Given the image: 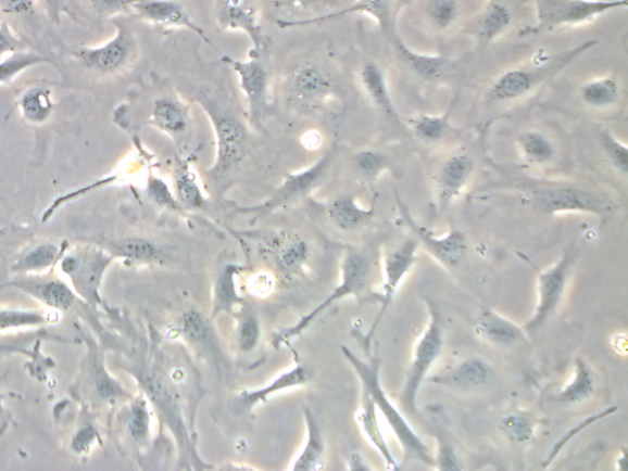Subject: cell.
I'll list each match as a JSON object with an SVG mask.
<instances>
[{
  "instance_id": "obj_39",
  "label": "cell",
  "mask_w": 628,
  "mask_h": 471,
  "mask_svg": "<svg viewBox=\"0 0 628 471\" xmlns=\"http://www.w3.org/2000/svg\"><path fill=\"white\" fill-rule=\"evenodd\" d=\"M414 135L427 144H437L450 133V115L428 116L424 115L409 120Z\"/></svg>"
},
{
  "instance_id": "obj_5",
  "label": "cell",
  "mask_w": 628,
  "mask_h": 471,
  "mask_svg": "<svg viewBox=\"0 0 628 471\" xmlns=\"http://www.w3.org/2000/svg\"><path fill=\"white\" fill-rule=\"evenodd\" d=\"M428 309V322L424 333L416 342L413 360L409 366L401 402L409 413H417V394L426 375L442 354L444 346L443 319L439 309L430 301L426 303Z\"/></svg>"
},
{
  "instance_id": "obj_10",
  "label": "cell",
  "mask_w": 628,
  "mask_h": 471,
  "mask_svg": "<svg viewBox=\"0 0 628 471\" xmlns=\"http://www.w3.org/2000/svg\"><path fill=\"white\" fill-rule=\"evenodd\" d=\"M224 63L236 74L249 106L250 116L256 127L269 107L271 75L263 61V53L251 52L247 60H236L225 55Z\"/></svg>"
},
{
  "instance_id": "obj_13",
  "label": "cell",
  "mask_w": 628,
  "mask_h": 471,
  "mask_svg": "<svg viewBox=\"0 0 628 471\" xmlns=\"http://www.w3.org/2000/svg\"><path fill=\"white\" fill-rule=\"evenodd\" d=\"M116 27L117 33L109 42L75 53L85 68L99 74H116L127 67L136 55L137 42L127 25L117 23Z\"/></svg>"
},
{
  "instance_id": "obj_41",
  "label": "cell",
  "mask_w": 628,
  "mask_h": 471,
  "mask_svg": "<svg viewBox=\"0 0 628 471\" xmlns=\"http://www.w3.org/2000/svg\"><path fill=\"white\" fill-rule=\"evenodd\" d=\"M340 0H274L275 8L292 15H307L319 17L337 11Z\"/></svg>"
},
{
  "instance_id": "obj_1",
  "label": "cell",
  "mask_w": 628,
  "mask_h": 471,
  "mask_svg": "<svg viewBox=\"0 0 628 471\" xmlns=\"http://www.w3.org/2000/svg\"><path fill=\"white\" fill-rule=\"evenodd\" d=\"M341 353L356 372L361 384H363L364 392L374 400L377 410L384 413L388 425L393 430L399 444L404 449L405 458L415 459L432 467L435 460L430 449L409 425L403 413L387 397L382 383H380V361L378 357L374 356L368 361H364L347 346H341Z\"/></svg>"
},
{
  "instance_id": "obj_60",
  "label": "cell",
  "mask_w": 628,
  "mask_h": 471,
  "mask_svg": "<svg viewBox=\"0 0 628 471\" xmlns=\"http://www.w3.org/2000/svg\"><path fill=\"white\" fill-rule=\"evenodd\" d=\"M41 3L53 23H60L62 14L68 8V0H41Z\"/></svg>"
},
{
  "instance_id": "obj_4",
  "label": "cell",
  "mask_w": 628,
  "mask_h": 471,
  "mask_svg": "<svg viewBox=\"0 0 628 471\" xmlns=\"http://www.w3.org/2000/svg\"><path fill=\"white\" fill-rule=\"evenodd\" d=\"M598 41H587L551 59V62L539 67H520L510 69L494 79L488 89L487 99L491 103L515 101L528 96L541 82L553 78L558 72L576 61L577 56L591 50Z\"/></svg>"
},
{
  "instance_id": "obj_51",
  "label": "cell",
  "mask_w": 628,
  "mask_h": 471,
  "mask_svg": "<svg viewBox=\"0 0 628 471\" xmlns=\"http://www.w3.org/2000/svg\"><path fill=\"white\" fill-rule=\"evenodd\" d=\"M601 143L607 163L623 177L628 175V149L620 139H617L611 130H604Z\"/></svg>"
},
{
  "instance_id": "obj_19",
  "label": "cell",
  "mask_w": 628,
  "mask_h": 471,
  "mask_svg": "<svg viewBox=\"0 0 628 471\" xmlns=\"http://www.w3.org/2000/svg\"><path fill=\"white\" fill-rule=\"evenodd\" d=\"M150 126L156 128L175 140V143L183 141L189 135L192 126L189 107L183 100L164 97L152 103Z\"/></svg>"
},
{
  "instance_id": "obj_21",
  "label": "cell",
  "mask_w": 628,
  "mask_h": 471,
  "mask_svg": "<svg viewBox=\"0 0 628 471\" xmlns=\"http://www.w3.org/2000/svg\"><path fill=\"white\" fill-rule=\"evenodd\" d=\"M475 333L482 341L500 347H512L528 341L525 329L494 313L491 308L481 310L477 326H475Z\"/></svg>"
},
{
  "instance_id": "obj_23",
  "label": "cell",
  "mask_w": 628,
  "mask_h": 471,
  "mask_svg": "<svg viewBox=\"0 0 628 471\" xmlns=\"http://www.w3.org/2000/svg\"><path fill=\"white\" fill-rule=\"evenodd\" d=\"M311 380V372L306 365L298 362L290 371L284 372L264 387L259 390H242L239 393V400L246 408L252 409L268 402L274 394L297 387H303Z\"/></svg>"
},
{
  "instance_id": "obj_59",
  "label": "cell",
  "mask_w": 628,
  "mask_h": 471,
  "mask_svg": "<svg viewBox=\"0 0 628 471\" xmlns=\"http://www.w3.org/2000/svg\"><path fill=\"white\" fill-rule=\"evenodd\" d=\"M25 43L7 24L0 25V59L8 53L24 51Z\"/></svg>"
},
{
  "instance_id": "obj_14",
  "label": "cell",
  "mask_w": 628,
  "mask_h": 471,
  "mask_svg": "<svg viewBox=\"0 0 628 471\" xmlns=\"http://www.w3.org/2000/svg\"><path fill=\"white\" fill-rule=\"evenodd\" d=\"M397 204L401 219L415 234L418 244H423L428 253L445 268H459L466 251H468V241H466L465 234L460 230H453L443 236V238H437L431 230H428L413 218L411 212H409L406 205L399 196H397Z\"/></svg>"
},
{
  "instance_id": "obj_9",
  "label": "cell",
  "mask_w": 628,
  "mask_h": 471,
  "mask_svg": "<svg viewBox=\"0 0 628 471\" xmlns=\"http://www.w3.org/2000/svg\"><path fill=\"white\" fill-rule=\"evenodd\" d=\"M141 387L148 399L154 405L159 416L166 423L177 441L179 450L190 459L201 461L196 454L193 440L190 437L187 423L184 418L183 405L177 393L169 387L167 382L158 373L148 371L141 374Z\"/></svg>"
},
{
  "instance_id": "obj_8",
  "label": "cell",
  "mask_w": 628,
  "mask_h": 471,
  "mask_svg": "<svg viewBox=\"0 0 628 471\" xmlns=\"http://www.w3.org/2000/svg\"><path fill=\"white\" fill-rule=\"evenodd\" d=\"M577 257L578 253L574 249H568L554 266L539 271L536 310L528 322L523 326L527 335L537 334L557 313Z\"/></svg>"
},
{
  "instance_id": "obj_6",
  "label": "cell",
  "mask_w": 628,
  "mask_h": 471,
  "mask_svg": "<svg viewBox=\"0 0 628 471\" xmlns=\"http://www.w3.org/2000/svg\"><path fill=\"white\" fill-rule=\"evenodd\" d=\"M537 24L523 34L538 35L566 25L593 21L594 17L626 8L627 0H535Z\"/></svg>"
},
{
  "instance_id": "obj_44",
  "label": "cell",
  "mask_w": 628,
  "mask_h": 471,
  "mask_svg": "<svg viewBox=\"0 0 628 471\" xmlns=\"http://www.w3.org/2000/svg\"><path fill=\"white\" fill-rule=\"evenodd\" d=\"M261 323L259 317L249 307H243L237 324V345L242 353L249 354L259 346L261 339Z\"/></svg>"
},
{
  "instance_id": "obj_49",
  "label": "cell",
  "mask_w": 628,
  "mask_h": 471,
  "mask_svg": "<svg viewBox=\"0 0 628 471\" xmlns=\"http://www.w3.org/2000/svg\"><path fill=\"white\" fill-rule=\"evenodd\" d=\"M512 23V15L508 9L502 4L493 3L485 13L481 22V34L485 40L498 39L507 30Z\"/></svg>"
},
{
  "instance_id": "obj_12",
  "label": "cell",
  "mask_w": 628,
  "mask_h": 471,
  "mask_svg": "<svg viewBox=\"0 0 628 471\" xmlns=\"http://www.w3.org/2000/svg\"><path fill=\"white\" fill-rule=\"evenodd\" d=\"M418 246H420V244H418V241L415 238L407 239L399 244V246H397L393 251H390L386 256L385 282L382 291H380L378 296L379 310L373 324L369 327L368 333L364 339V346L367 353L370 347V342H373L380 322H382L389 306L392 305V301L399 285H401V282L407 276V272L412 270L416 262V252Z\"/></svg>"
},
{
  "instance_id": "obj_7",
  "label": "cell",
  "mask_w": 628,
  "mask_h": 471,
  "mask_svg": "<svg viewBox=\"0 0 628 471\" xmlns=\"http://www.w3.org/2000/svg\"><path fill=\"white\" fill-rule=\"evenodd\" d=\"M331 163L332 155L328 153L301 171L285 175L282 182L268 200L259 205L241 206V208L236 209L237 213L251 215L254 220H260L266 215L302 200L326 180Z\"/></svg>"
},
{
  "instance_id": "obj_26",
  "label": "cell",
  "mask_w": 628,
  "mask_h": 471,
  "mask_svg": "<svg viewBox=\"0 0 628 471\" xmlns=\"http://www.w3.org/2000/svg\"><path fill=\"white\" fill-rule=\"evenodd\" d=\"M330 222L341 231H354L374 218V208H364L354 195L340 194L327 205Z\"/></svg>"
},
{
  "instance_id": "obj_2",
  "label": "cell",
  "mask_w": 628,
  "mask_h": 471,
  "mask_svg": "<svg viewBox=\"0 0 628 471\" xmlns=\"http://www.w3.org/2000/svg\"><path fill=\"white\" fill-rule=\"evenodd\" d=\"M199 103L211 119L215 135V160L208 176L213 182L221 183L239 169L249 154V129L221 103L209 99Z\"/></svg>"
},
{
  "instance_id": "obj_33",
  "label": "cell",
  "mask_w": 628,
  "mask_h": 471,
  "mask_svg": "<svg viewBox=\"0 0 628 471\" xmlns=\"http://www.w3.org/2000/svg\"><path fill=\"white\" fill-rule=\"evenodd\" d=\"M112 256L97 253L89 260H81L76 257H66L62 263V268L66 275L78 277L85 289L93 292L100 284L104 269L108 268Z\"/></svg>"
},
{
  "instance_id": "obj_30",
  "label": "cell",
  "mask_w": 628,
  "mask_h": 471,
  "mask_svg": "<svg viewBox=\"0 0 628 471\" xmlns=\"http://www.w3.org/2000/svg\"><path fill=\"white\" fill-rule=\"evenodd\" d=\"M596 383L592 367L582 357H576L573 379L557 394L561 404H580L591 399L595 393Z\"/></svg>"
},
{
  "instance_id": "obj_61",
  "label": "cell",
  "mask_w": 628,
  "mask_h": 471,
  "mask_svg": "<svg viewBox=\"0 0 628 471\" xmlns=\"http://www.w3.org/2000/svg\"><path fill=\"white\" fill-rule=\"evenodd\" d=\"M349 469L350 470H370L373 468L369 467V464L367 463L366 459L364 458L363 455L360 454V451H352V454L349 457Z\"/></svg>"
},
{
  "instance_id": "obj_25",
  "label": "cell",
  "mask_w": 628,
  "mask_h": 471,
  "mask_svg": "<svg viewBox=\"0 0 628 471\" xmlns=\"http://www.w3.org/2000/svg\"><path fill=\"white\" fill-rule=\"evenodd\" d=\"M173 190L184 211L197 212L204 208L206 196L201 180L187 160H180L174 168Z\"/></svg>"
},
{
  "instance_id": "obj_15",
  "label": "cell",
  "mask_w": 628,
  "mask_h": 471,
  "mask_svg": "<svg viewBox=\"0 0 628 471\" xmlns=\"http://www.w3.org/2000/svg\"><path fill=\"white\" fill-rule=\"evenodd\" d=\"M535 201L547 214L586 213L605 216L611 213L602 198L578 187H544L535 192Z\"/></svg>"
},
{
  "instance_id": "obj_62",
  "label": "cell",
  "mask_w": 628,
  "mask_h": 471,
  "mask_svg": "<svg viewBox=\"0 0 628 471\" xmlns=\"http://www.w3.org/2000/svg\"><path fill=\"white\" fill-rule=\"evenodd\" d=\"M616 463L618 470L625 471L627 469V448L621 449Z\"/></svg>"
},
{
  "instance_id": "obj_54",
  "label": "cell",
  "mask_w": 628,
  "mask_h": 471,
  "mask_svg": "<svg viewBox=\"0 0 628 471\" xmlns=\"http://www.w3.org/2000/svg\"><path fill=\"white\" fill-rule=\"evenodd\" d=\"M92 11L102 17L129 15L138 0H88Z\"/></svg>"
},
{
  "instance_id": "obj_11",
  "label": "cell",
  "mask_w": 628,
  "mask_h": 471,
  "mask_svg": "<svg viewBox=\"0 0 628 471\" xmlns=\"http://www.w3.org/2000/svg\"><path fill=\"white\" fill-rule=\"evenodd\" d=\"M288 91L294 105L312 111L322 107L335 96L336 81L319 64L301 62L289 74Z\"/></svg>"
},
{
  "instance_id": "obj_42",
  "label": "cell",
  "mask_w": 628,
  "mask_h": 471,
  "mask_svg": "<svg viewBox=\"0 0 628 471\" xmlns=\"http://www.w3.org/2000/svg\"><path fill=\"white\" fill-rule=\"evenodd\" d=\"M310 256L309 243L302 239H291L280 244L277 252V263L285 272H297L307 262Z\"/></svg>"
},
{
  "instance_id": "obj_46",
  "label": "cell",
  "mask_w": 628,
  "mask_h": 471,
  "mask_svg": "<svg viewBox=\"0 0 628 471\" xmlns=\"http://www.w3.org/2000/svg\"><path fill=\"white\" fill-rule=\"evenodd\" d=\"M459 0H427L426 15L437 30H447L460 17Z\"/></svg>"
},
{
  "instance_id": "obj_47",
  "label": "cell",
  "mask_w": 628,
  "mask_h": 471,
  "mask_svg": "<svg viewBox=\"0 0 628 471\" xmlns=\"http://www.w3.org/2000/svg\"><path fill=\"white\" fill-rule=\"evenodd\" d=\"M501 431L515 444L525 445L535 436V422L522 412L508 413L500 425Z\"/></svg>"
},
{
  "instance_id": "obj_28",
  "label": "cell",
  "mask_w": 628,
  "mask_h": 471,
  "mask_svg": "<svg viewBox=\"0 0 628 471\" xmlns=\"http://www.w3.org/2000/svg\"><path fill=\"white\" fill-rule=\"evenodd\" d=\"M395 50L406 67L426 81L440 80L449 71V61L444 56L416 53L399 39H395Z\"/></svg>"
},
{
  "instance_id": "obj_55",
  "label": "cell",
  "mask_w": 628,
  "mask_h": 471,
  "mask_svg": "<svg viewBox=\"0 0 628 471\" xmlns=\"http://www.w3.org/2000/svg\"><path fill=\"white\" fill-rule=\"evenodd\" d=\"M43 322L41 315L26 310L0 309V331L18 327L37 326Z\"/></svg>"
},
{
  "instance_id": "obj_20",
  "label": "cell",
  "mask_w": 628,
  "mask_h": 471,
  "mask_svg": "<svg viewBox=\"0 0 628 471\" xmlns=\"http://www.w3.org/2000/svg\"><path fill=\"white\" fill-rule=\"evenodd\" d=\"M492 374L493 370L488 361L473 357L456 364L449 371L435 375L431 381L447 389L473 391L487 385Z\"/></svg>"
},
{
  "instance_id": "obj_58",
  "label": "cell",
  "mask_w": 628,
  "mask_h": 471,
  "mask_svg": "<svg viewBox=\"0 0 628 471\" xmlns=\"http://www.w3.org/2000/svg\"><path fill=\"white\" fill-rule=\"evenodd\" d=\"M98 438V431L95 430L91 425H85L74 436L72 442V449L75 451V454L78 455L88 454Z\"/></svg>"
},
{
  "instance_id": "obj_34",
  "label": "cell",
  "mask_w": 628,
  "mask_h": 471,
  "mask_svg": "<svg viewBox=\"0 0 628 471\" xmlns=\"http://www.w3.org/2000/svg\"><path fill=\"white\" fill-rule=\"evenodd\" d=\"M180 333L190 344L204 352L216 354L217 344L211 323L198 309H189L180 318Z\"/></svg>"
},
{
  "instance_id": "obj_38",
  "label": "cell",
  "mask_w": 628,
  "mask_h": 471,
  "mask_svg": "<svg viewBox=\"0 0 628 471\" xmlns=\"http://www.w3.org/2000/svg\"><path fill=\"white\" fill-rule=\"evenodd\" d=\"M18 107H21L22 115L27 122L42 125L52 116V93L46 88L28 89L18 101Z\"/></svg>"
},
{
  "instance_id": "obj_27",
  "label": "cell",
  "mask_w": 628,
  "mask_h": 471,
  "mask_svg": "<svg viewBox=\"0 0 628 471\" xmlns=\"http://www.w3.org/2000/svg\"><path fill=\"white\" fill-rule=\"evenodd\" d=\"M306 421L307 441L301 455L293 461V471H317L325 468L326 445L319 423L310 408L303 410Z\"/></svg>"
},
{
  "instance_id": "obj_22",
  "label": "cell",
  "mask_w": 628,
  "mask_h": 471,
  "mask_svg": "<svg viewBox=\"0 0 628 471\" xmlns=\"http://www.w3.org/2000/svg\"><path fill=\"white\" fill-rule=\"evenodd\" d=\"M390 8L392 0H356L354 4L346 9H340L335 13L319 17L304 18V21H279L278 26L281 28L302 27L336 21V18L348 14H367L376 18L377 23L385 33L389 30Z\"/></svg>"
},
{
  "instance_id": "obj_3",
  "label": "cell",
  "mask_w": 628,
  "mask_h": 471,
  "mask_svg": "<svg viewBox=\"0 0 628 471\" xmlns=\"http://www.w3.org/2000/svg\"><path fill=\"white\" fill-rule=\"evenodd\" d=\"M374 266L367 254L356 250H349L341 263V281L329 296L314 307L311 313L302 317L293 327L284 329L275 335L274 345L280 347L300 336L314 320L326 313L332 305L350 296H363L373 285Z\"/></svg>"
},
{
  "instance_id": "obj_36",
  "label": "cell",
  "mask_w": 628,
  "mask_h": 471,
  "mask_svg": "<svg viewBox=\"0 0 628 471\" xmlns=\"http://www.w3.org/2000/svg\"><path fill=\"white\" fill-rule=\"evenodd\" d=\"M620 84L614 77L587 81L579 90L580 100L592 109L611 107L620 100Z\"/></svg>"
},
{
  "instance_id": "obj_50",
  "label": "cell",
  "mask_w": 628,
  "mask_h": 471,
  "mask_svg": "<svg viewBox=\"0 0 628 471\" xmlns=\"http://www.w3.org/2000/svg\"><path fill=\"white\" fill-rule=\"evenodd\" d=\"M46 62L40 54L27 51H18L0 62V84L11 82L17 74Z\"/></svg>"
},
{
  "instance_id": "obj_37",
  "label": "cell",
  "mask_w": 628,
  "mask_h": 471,
  "mask_svg": "<svg viewBox=\"0 0 628 471\" xmlns=\"http://www.w3.org/2000/svg\"><path fill=\"white\" fill-rule=\"evenodd\" d=\"M517 145L522 157L531 165H548L553 162L556 155V149L551 140L537 130H529L519 135Z\"/></svg>"
},
{
  "instance_id": "obj_17",
  "label": "cell",
  "mask_w": 628,
  "mask_h": 471,
  "mask_svg": "<svg viewBox=\"0 0 628 471\" xmlns=\"http://www.w3.org/2000/svg\"><path fill=\"white\" fill-rule=\"evenodd\" d=\"M133 14L151 25L164 28H186L209 42L204 28L199 26L179 0H138Z\"/></svg>"
},
{
  "instance_id": "obj_35",
  "label": "cell",
  "mask_w": 628,
  "mask_h": 471,
  "mask_svg": "<svg viewBox=\"0 0 628 471\" xmlns=\"http://www.w3.org/2000/svg\"><path fill=\"white\" fill-rule=\"evenodd\" d=\"M111 251L112 256L137 264H154L161 258L159 244L146 238H138V236L114 242Z\"/></svg>"
},
{
  "instance_id": "obj_63",
  "label": "cell",
  "mask_w": 628,
  "mask_h": 471,
  "mask_svg": "<svg viewBox=\"0 0 628 471\" xmlns=\"http://www.w3.org/2000/svg\"><path fill=\"white\" fill-rule=\"evenodd\" d=\"M8 351H11V347H9L7 344H0V354L2 353H7Z\"/></svg>"
},
{
  "instance_id": "obj_24",
  "label": "cell",
  "mask_w": 628,
  "mask_h": 471,
  "mask_svg": "<svg viewBox=\"0 0 628 471\" xmlns=\"http://www.w3.org/2000/svg\"><path fill=\"white\" fill-rule=\"evenodd\" d=\"M360 81L374 105L389 118L401 124V117L394 106L388 89L386 75L376 62L367 61L360 68Z\"/></svg>"
},
{
  "instance_id": "obj_56",
  "label": "cell",
  "mask_w": 628,
  "mask_h": 471,
  "mask_svg": "<svg viewBox=\"0 0 628 471\" xmlns=\"http://www.w3.org/2000/svg\"><path fill=\"white\" fill-rule=\"evenodd\" d=\"M436 468L443 471H460L464 469L463 460L459 451L443 440L437 444L436 456L434 457Z\"/></svg>"
},
{
  "instance_id": "obj_31",
  "label": "cell",
  "mask_w": 628,
  "mask_h": 471,
  "mask_svg": "<svg viewBox=\"0 0 628 471\" xmlns=\"http://www.w3.org/2000/svg\"><path fill=\"white\" fill-rule=\"evenodd\" d=\"M240 271V266L228 263L218 272L213 296V317L221 314L234 315L235 308L241 306L242 298L236 287V277Z\"/></svg>"
},
{
  "instance_id": "obj_29",
  "label": "cell",
  "mask_w": 628,
  "mask_h": 471,
  "mask_svg": "<svg viewBox=\"0 0 628 471\" xmlns=\"http://www.w3.org/2000/svg\"><path fill=\"white\" fill-rule=\"evenodd\" d=\"M356 419L361 430L364 431L370 444H373V446L378 450L380 457L385 459L388 468L393 470L401 469L399 468L392 451H390L387 445L384 432L380 431L376 404L365 392L363 405H361V408L357 411Z\"/></svg>"
},
{
  "instance_id": "obj_32",
  "label": "cell",
  "mask_w": 628,
  "mask_h": 471,
  "mask_svg": "<svg viewBox=\"0 0 628 471\" xmlns=\"http://www.w3.org/2000/svg\"><path fill=\"white\" fill-rule=\"evenodd\" d=\"M17 284L47 306L56 309H68L75 300L72 290L59 280H25Z\"/></svg>"
},
{
  "instance_id": "obj_53",
  "label": "cell",
  "mask_w": 628,
  "mask_h": 471,
  "mask_svg": "<svg viewBox=\"0 0 628 471\" xmlns=\"http://www.w3.org/2000/svg\"><path fill=\"white\" fill-rule=\"evenodd\" d=\"M95 389L104 400L114 402L127 397V393L122 385L113 380L103 367L97 365L92 371Z\"/></svg>"
},
{
  "instance_id": "obj_48",
  "label": "cell",
  "mask_w": 628,
  "mask_h": 471,
  "mask_svg": "<svg viewBox=\"0 0 628 471\" xmlns=\"http://www.w3.org/2000/svg\"><path fill=\"white\" fill-rule=\"evenodd\" d=\"M146 194L159 208L171 212H184L183 206L179 205L177 198L164 178L156 175H150L147 181Z\"/></svg>"
},
{
  "instance_id": "obj_45",
  "label": "cell",
  "mask_w": 628,
  "mask_h": 471,
  "mask_svg": "<svg viewBox=\"0 0 628 471\" xmlns=\"http://www.w3.org/2000/svg\"><path fill=\"white\" fill-rule=\"evenodd\" d=\"M618 411V408L613 405V407L605 408L601 411L593 413V416L586 418L585 420L580 421L575 425L573 429H569L565 432V435L557 440L556 444L554 445L553 449L549 451L544 463H542V468H548L554 463L556 458L560 456L561 451L569 444L570 441L576 438L580 432L586 431L587 429L594 425V423L602 421L608 417L614 416Z\"/></svg>"
},
{
  "instance_id": "obj_52",
  "label": "cell",
  "mask_w": 628,
  "mask_h": 471,
  "mask_svg": "<svg viewBox=\"0 0 628 471\" xmlns=\"http://www.w3.org/2000/svg\"><path fill=\"white\" fill-rule=\"evenodd\" d=\"M60 250L52 243H43L35 247L24 256L14 268L22 271H38L52 266Z\"/></svg>"
},
{
  "instance_id": "obj_43",
  "label": "cell",
  "mask_w": 628,
  "mask_h": 471,
  "mask_svg": "<svg viewBox=\"0 0 628 471\" xmlns=\"http://www.w3.org/2000/svg\"><path fill=\"white\" fill-rule=\"evenodd\" d=\"M352 165L357 174L367 180H375L390 168L389 157L379 150L370 148L359 150L352 156Z\"/></svg>"
},
{
  "instance_id": "obj_40",
  "label": "cell",
  "mask_w": 628,
  "mask_h": 471,
  "mask_svg": "<svg viewBox=\"0 0 628 471\" xmlns=\"http://www.w3.org/2000/svg\"><path fill=\"white\" fill-rule=\"evenodd\" d=\"M127 429L133 440L147 445L151 437V416L148 400L139 397L131 402L127 417Z\"/></svg>"
},
{
  "instance_id": "obj_18",
  "label": "cell",
  "mask_w": 628,
  "mask_h": 471,
  "mask_svg": "<svg viewBox=\"0 0 628 471\" xmlns=\"http://www.w3.org/2000/svg\"><path fill=\"white\" fill-rule=\"evenodd\" d=\"M474 160L466 154H455L445 160L437 174V201L441 212L459 198L474 174Z\"/></svg>"
},
{
  "instance_id": "obj_57",
  "label": "cell",
  "mask_w": 628,
  "mask_h": 471,
  "mask_svg": "<svg viewBox=\"0 0 628 471\" xmlns=\"http://www.w3.org/2000/svg\"><path fill=\"white\" fill-rule=\"evenodd\" d=\"M37 0H0V13L7 16H26L35 12Z\"/></svg>"
},
{
  "instance_id": "obj_16",
  "label": "cell",
  "mask_w": 628,
  "mask_h": 471,
  "mask_svg": "<svg viewBox=\"0 0 628 471\" xmlns=\"http://www.w3.org/2000/svg\"><path fill=\"white\" fill-rule=\"evenodd\" d=\"M217 24L223 30L246 34L252 42L251 52L263 53L261 13L253 0H217Z\"/></svg>"
}]
</instances>
